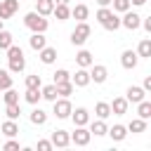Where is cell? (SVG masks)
<instances>
[{"label":"cell","mask_w":151,"mask_h":151,"mask_svg":"<svg viewBox=\"0 0 151 151\" xmlns=\"http://www.w3.org/2000/svg\"><path fill=\"white\" fill-rule=\"evenodd\" d=\"M7 61H9V71L12 73H21L26 68V57H24L21 47H17L14 42L7 47Z\"/></svg>","instance_id":"1"},{"label":"cell","mask_w":151,"mask_h":151,"mask_svg":"<svg viewBox=\"0 0 151 151\" xmlns=\"http://www.w3.org/2000/svg\"><path fill=\"white\" fill-rule=\"evenodd\" d=\"M106 134H111L113 142H123V139L127 137V127H125V125H113V127L106 130Z\"/></svg>","instance_id":"17"},{"label":"cell","mask_w":151,"mask_h":151,"mask_svg":"<svg viewBox=\"0 0 151 151\" xmlns=\"http://www.w3.org/2000/svg\"><path fill=\"white\" fill-rule=\"evenodd\" d=\"M2 149H5V151H17V149H19V142L9 137V142H5V146H2Z\"/></svg>","instance_id":"42"},{"label":"cell","mask_w":151,"mask_h":151,"mask_svg":"<svg viewBox=\"0 0 151 151\" xmlns=\"http://www.w3.org/2000/svg\"><path fill=\"white\" fill-rule=\"evenodd\" d=\"M92 139V132L85 127V125H76V132H71V142L76 146H87Z\"/></svg>","instance_id":"4"},{"label":"cell","mask_w":151,"mask_h":151,"mask_svg":"<svg viewBox=\"0 0 151 151\" xmlns=\"http://www.w3.org/2000/svg\"><path fill=\"white\" fill-rule=\"evenodd\" d=\"M64 80H71V73H68L66 68L54 71V85H57V83H64Z\"/></svg>","instance_id":"38"},{"label":"cell","mask_w":151,"mask_h":151,"mask_svg":"<svg viewBox=\"0 0 151 151\" xmlns=\"http://www.w3.org/2000/svg\"><path fill=\"white\" fill-rule=\"evenodd\" d=\"M101 26H104L106 31H118V28H120V17L113 12V14H111V17H109V19H106Z\"/></svg>","instance_id":"31"},{"label":"cell","mask_w":151,"mask_h":151,"mask_svg":"<svg viewBox=\"0 0 151 151\" xmlns=\"http://www.w3.org/2000/svg\"><path fill=\"white\" fill-rule=\"evenodd\" d=\"M0 132L5 134V137H17L19 134V125H17V120H5V123H0Z\"/></svg>","instance_id":"15"},{"label":"cell","mask_w":151,"mask_h":151,"mask_svg":"<svg viewBox=\"0 0 151 151\" xmlns=\"http://www.w3.org/2000/svg\"><path fill=\"white\" fill-rule=\"evenodd\" d=\"M28 45H31V47H33L35 52H40V50H42V47L47 45V38H45L42 33H33V35L28 38Z\"/></svg>","instance_id":"21"},{"label":"cell","mask_w":151,"mask_h":151,"mask_svg":"<svg viewBox=\"0 0 151 151\" xmlns=\"http://www.w3.org/2000/svg\"><path fill=\"white\" fill-rule=\"evenodd\" d=\"M132 5H137V7H142V5H146V0H132Z\"/></svg>","instance_id":"46"},{"label":"cell","mask_w":151,"mask_h":151,"mask_svg":"<svg viewBox=\"0 0 151 151\" xmlns=\"http://www.w3.org/2000/svg\"><path fill=\"white\" fill-rule=\"evenodd\" d=\"M54 146H52V142L50 139H40L38 142V151H52Z\"/></svg>","instance_id":"41"},{"label":"cell","mask_w":151,"mask_h":151,"mask_svg":"<svg viewBox=\"0 0 151 151\" xmlns=\"http://www.w3.org/2000/svg\"><path fill=\"white\" fill-rule=\"evenodd\" d=\"M12 40H14V35L2 28V31H0V50H7V47L12 45Z\"/></svg>","instance_id":"33"},{"label":"cell","mask_w":151,"mask_h":151,"mask_svg":"<svg viewBox=\"0 0 151 151\" xmlns=\"http://www.w3.org/2000/svg\"><path fill=\"white\" fill-rule=\"evenodd\" d=\"M38 54H40V61H42V64H54V61H57V50H54V47H47V45H45Z\"/></svg>","instance_id":"19"},{"label":"cell","mask_w":151,"mask_h":151,"mask_svg":"<svg viewBox=\"0 0 151 151\" xmlns=\"http://www.w3.org/2000/svg\"><path fill=\"white\" fill-rule=\"evenodd\" d=\"M127 104H130V101H127L125 97H116L109 106H111V113H113V116H123V113H127Z\"/></svg>","instance_id":"14"},{"label":"cell","mask_w":151,"mask_h":151,"mask_svg":"<svg viewBox=\"0 0 151 151\" xmlns=\"http://www.w3.org/2000/svg\"><path fill=\"white\" fill-rule=\"evenodd\" d=\"M2 99H5V104H19V92H17V90H12V87H7Z\"/></svg>","instance_id":"34"},{"label":"cell","mask_w":151,"mask_h":151,"mask_svg":"<svg viewBox=\"0 0 151 151\" xmlns=\"http://www.w3.org/2000/svg\"><path fill=\"white\" fill-rule=\"evenodd\" d=\"M137 116H139V118H144V120H149V118H151V101L142 99V101L137 104Z\"/></svg>","instance_id":"25"},{"label":"cell","mask_w":151,"mask_h":151,"mask_svg":"<svg viewBox=\"0 0 151 151\" xmlns=\"http://www.w3.org/2000/svg\"><path fill=\"white\" fill-rule=\"evenodd\" d=\"M73 83L71 80H64V83H57V94L59 97H68V94H73Z\"/></svg>","instance_id":"27"},{"label":"cell","mask_w":151,"mask_h":151,"mask_svg":"<svg viewBox=\"0 0 151 151\" xmlns=\"http://www.w3.org/2000/svg\"><path fill=\"white\" fill-rule=\"evenodd\" d=\"M90 33H92L90 24H87V21H78V26H76L73 33H71V42L80 47V45H85V40L90 38Z\"/></svg>","instance_id":"3"},{"label":"cell","mask_w":151,"mask_h":151,"mask_svg":"<svg viewBox=\"0 0 151 151\" xmlns=\"http://www.w3.org/2000/svg\"><path fill=\"white\" fill-rule=\"evenodd\" d=\"M54 2H64V5H68V0H54Z\"/></svg>","instance_id":"47"},{"label":"cell","mask_w":151,"mask_h":151,"mask_svg":"<svg viewBox=\"0 0 151 151\" xmlns=\"http://www.w3.org/2000/svg\"><path fill=\"white\" fill-rule=\"evenodd\" d=\"M71 83H73V87H85V85H90V71H87V68H78V71L71 76Z\"/></svg>","instance_id":"11"},{"label":"cell","mask_w":151,"mask_h":151,"mask_svg":"<svg viewBox=\"0 0 151 151\" xmlns=\"http://www.w3.org/2000/svg\"><path fill=\"white\" fill-rule=\"evenodd\" d=\"M26 87H42L40 76H38V73H35V76H26Z\"/></svg>","instance_id":"40"},{"label":"cell","mask_w":151,"mask_h":151,"mask_svg":"<svg viewBox=\"0 0 151 151\" xmlns=\"http://www.w3.org/2000/svg\"><path fill=\"white\" fill-rule=\"evenodd\" d=\"M24 24H26V28L33 31V33H45L47 26H50V21H47L42 14H38V12H28V14L24 17Z\"/></svg>","instance_id":"2"},{"label":"cell","mask_w":151,"mask_h":151,"mask_svg":"<svg viewBox=\"0 0 151 151\" xmlns=\"http://www.w3.org/2000/svg\"><path fill=\"white\" fill-rule=\"evenodd\" d=\"M106 78H109V71H106V66H101V64H92V71H90V83H97V85H101V83H106Z\"/></svg>","instance_id":"8"},{"label":"cell","mask_w":151,"mask_h":151,"mask_svg":"<svg viewBox=\"0 0 151 151\" xmlns=\"http://www.w3.org/2000/svg\"><path fill=\"white\" fill-rule=\"evenodd\" d=\"M111 14H113V9H109V7H99V12H97V21H99V24H104Z\"/></svg>","instance_id":"39"},{"label":"cell","mask_w":151,"mask_h":151,"mask_svg":"<svg viewBox=\"0 0 151 151\" xmlns=\"http://www.w3.org/2000/svg\"><path fill=\"white\" fill-rule=\"evenodd\" d=\"M7 109H5V113H7V118L9 120H17L19 118V113H21V109H19V104H5Z\"/></svg>","instance_id":"35"},{"label":"cell","mask_w":151,"mask_h":151,"mask_svg":"<svg viewBox=\"0 0 151 151\" xmlns=\"http://www.w3.org/2000/svg\"><path fill=\"white\" fill-rule=\"evenodd\" d=\"M0 31H2V19H0Z\"/></svg>","instance_id":"48"},{"label":"cell","mask_w":151,"mask_h":151,"mask_svg":"<svg viewBox=\"0 0 151 151\" xmlns=\"http://www.w3.org/2000/svg\"><path fill=\"white\" fill-rule=\"evenodd\" d=\"M113 12H127L130 9V0H111Z\"/></svg>","instance_id":"37"},{"label":"cell","mask_w":151,"mask_h":151,"mask_svg":"<svg viewBox=\"0 0 151 151\" xmlns=\"http://www.w3.org/2000/svg\"><path fill=\"white\" fill-rule=\"evenodd\" d=\"M144 130H146V120L144 118H132L130 125H127V132H132V134H139Z\"/></svg>","instance_id":"22"},{"label":"cell","mask_w":151,"mask_h":151,"mask_svg":"<svg viewBox=\"0 0 151 151\" xmlns=\"http://www.w3.org/2000/svg\"><path fill=\"white\" fill-rule=\"evenodd\" d=\"M19 9V0H0V19H9L14 17V12Z\"/></svg>","instance_id":"7"},{"label":"cell","mask_w":151,"mask_h":151,"mask_svg":"<svg viewBox=\"0 0 151 151\" xmlns=\"http://www.w3.org/2000/svg\"><path fill=\"white\" fill-rule=\"evenodd\" d=\"M40 94H42V99H47V101H54L59 94H57V85L52 83V85H45V87H40Z\"/></svg>","instance_id":"28"},{"label":"cell","mask_w":151,"mask_h":151,"mask_svg":"<svg viewBox=\"0 0 151 151\" xmlns=\"http://www.w3.org/2000/svg\"><path fill=\"white\" fill-rule=\"evenodd\" d=\"M94 113H97V118L106 120V118L111 116V106H109V101H97V106H94Z\"/></svg>","instance_id":"24"},{"label":"cell","mask_w":151,"mask_h":151,"mask_svg":"<svg viewBox=\"0 0 151 151\" xmlns=\"http://www.w3.org/2000/svg\"><path fill=\"white\" fill-rule=\"evenodd\" d=\"M24 99H26L28 104H33V106H35V104L42 99V94H40V87H26V97H24Z\"/></svg>","instance_id":"23"},{"label":"cell","mask_w":151,"mask_h":151,"mask_svg":"<svg viewBox=\"0 0 151 151\" xmlns=\"http://www.w3.org/2000/svg\"><path fill=\"white\" fill-rule=\"evenodd\" d=\"M52 104H54V116H57V118H68V116H71V111H73V106H71L68 97H61V99L57 97Z\"/></svg>","instance_id":"5"},{"label":"cell","mask_w":151,"mask_h":151,"mask_svg":"<svg viewBox=\"0 0 151 151\" xmlns=\"http://www.w3.org/2000/svg\"><path fill=\"white\" fill-rule=\"evenodd\" d=\"M68 118H73V125H87L90 123V111L83 109V106H78L76 111H71Z\"/></svg>","instance_id":"13"},{"label":"cell","mask_w":151,"mask_h":151,"mask_svg":"<svg viewBox=\"0 0 151 151\" xmlns=\"http://www.w3.org/2000/svg\"><path fill=\"white\" fill-rule=\"evenodd\" d=\"M7 87H12V76H9V71L0 68V90H7Z\"/></svg>","instance_id":"36"},{"label":"cell","mask_w":151,"mask_h":151,"mask_svg":"<svg viewBox=\"0 0 151 151\" xmlns=\"http://www.w3.org/2000/svg\"><path fill=\"white\" fill-rule=\"evenodd\" d=\"M87 14H90L87 5H76V7L71 9V17H73V19H78V21H85V19H87Z\"/></svg>","instance_id":"26"},{"label":"cell","mask_w":151,"mask_h":151,"mask_svg":"<svg viewBox=\"0 0 151 151\" xmlns=\"http://www.w3.org/2000/svg\"><path fill=\"white\" fill-rule=\"evenodd\" d=\"M137 61H139V57H137V52H132V50H125V52L120 54V64H123V68H127V71L137 68Z\"/></svg>","instance_id":"10"},{"label":"cell","mask_w":151,"mask_h":151,"mask_svg":"<svg viewBox=\"0 0 151 151\" xmlns=\"http://www.w3.org/2000/svg\"><path fill=\"white\" fill-rule=\"evenodd\" d=\"M76 61H78V66H80V68H90V66L94 64L92 52H87V50H80V52L76 54Z\"/></svg>","instance_id":"16"},{"label":"cell","mask_w":151,"mask_h":151,"mask_svg":"<svg viewBox=\"0 0 151 151\" xmlns=\"http://www.w3.org/2000/svg\"><path fill=\"white\" fill-rule=\"evenodd\" d=\"M52 14H54L59 21H66V19L71 17V9H68V5H64V2H54V9H52Z\"/></svg>","instance_id":"18"},{"label":"cell","mask_w":151,"mask_h":151,"mask_svg":"<svg viewBox=\"0 0 151 151\" xmlns=\"http://www.w3.org/2000/svg\"><path fill=\"white\" fill-rule=\"evenodd\" d=\"M142 26H144V28L151 33V17H149V19H144V21H142Z\"/></svg>","instance_id":"44"},{"label":"cell","mask_w":151,"mask_h":151,"mask_svg":"<svg viewBox=\"0 0 151 151\" xmlns=\"http://www.w3.org/2000/svg\"><path fill=\"white\" fill-rule=\"evenodd\" d=\"M120 26H125L127 31H137L139 26H142V17L137 14V12H123V19H120Z\"/></svg>","instance_id":"6"},{"label":"cell","mask_w":151,"mask_h":151,"mask_svg":"<svg viewBox=\"0 0 151 151\" xmlns=\"http://www.w3.org/2000/svg\"><path fill=\"white\" fill-rule=\"evenodd\" d=\"M52 9H54V0H38L35 2V12L42 14V17H50Z\"/></svg>","instance_id":"20"},{"label":"cell","mask_w":151,"mask_h":151,"mask_svg":"<svg viewBox=\"0 0 151 151\" xmlns=\"http://www.w3.org/2000/svg\"><path fill=\"white\" fill-rule=\"evenodd\" d=\"M97 5H99V7H109V5H111V0H97Z\"/></svg>","instance_id":"45"},{"label":"cell","mask_w":151,"mask_h":151,"mask_svg":"<svg viewBox=\"0 0 151 151\" xmlns=\"http://www.w3.org/2000/svg\"><path fill=\"white\" fill-rule=\"evenodd\" d=\"M106 130H109V127H106V123H104L101 118H99V120H94V123L90 125V132H92L94 137H104V134H106Z\"/></svg>","instance_id":"30"},{"label":"cell","mask_w":151,"mask_h":151,"mask_svg":"<svg viewBox=\"0 0 151 151\" xmlns=\"http://www.w3.org/2000/svg\"><path fill=\"white\" fill-rule=\"evenodd\" d=\"M137 57H144V59L151 57V40H149V38H144V40L139 42V47H137Z\"/></svg>","instance_id":"32"},{"label":"cell","mask_w":151,"mask_h":151,"mask_svg":"<svg viewBox=\"0 0 151 151\" xmlns=\"http://www.w3.org/2000/svg\"><path fill=\"white\" fill-rule=\"evenodd\" d=\"M50 142H52V146H59V149H64V146H68V144H71V134H68L66 130H54Z\"/></svg>","instance_id":"9"},{"label":"cell","mask_w":151,"mask_h":151,"mask_svg":"<svg viewBox=\"0 0 151 151\" xmlns=\"http://www.w3.org/2000/svg\"><path fill=\"white\" fill-rule=\"evenodd\" d=\"M125 99H127V101H132V104H139L142 99H146V92H144V87L130 85V87H127V94H125Z\"/></svg>","instance_id":"12"},{"label":"cell","mask_w":151,"mask_h":151,"mask_svg":"<svg viewBox=\"0 0 151 151\" xmlns=\"http://www.w3.org/2000/svg\"><path fill=\"white\" fill-rule=\"evenodd\" d=\"M142 87H144V92H149V90H151V78H149V76L144 78V85H142Z\"/></svg>","instance_id":"43"},{"label":"cell","mask_w":151,"mask_h":151,"mask_svg":"<svg viewBox=\"0 0 151 151\" xmlns=\"http://www.w3.org/2000/svg\"><path fill=\"white\" fill-rule=\"evenodd\" d=\"M31 123H33V125H45V123H47V113H45L42 109H33V111H31Z\"/></svg>","instance_id":"29"}]
</instances>
